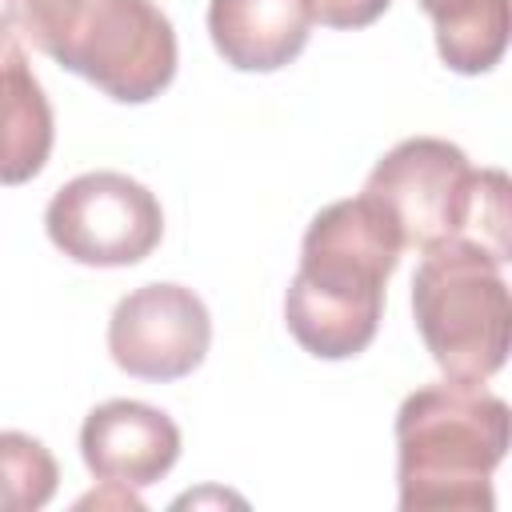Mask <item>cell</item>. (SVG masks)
Listing matches in <instances>:
<instances>
[{
  "label": "cell",
  "instance_id": "1",
  "mask_svg": "<svg viewBox=\"0 0 512 512\" xmlns=\"http://www.w3.org/2000/svg\"><path fill=\"white\" fill-rule=\"evenodd\" d=\"M404 240L372 196H348L320 208L300 240V268L284 296V324L296 344L320 360L364 352L380 328L384 288Z\"/></svg>",
  "mask_w": 512,
  "mask_h": 512
},
{
  "label": "cell",
  "instance_id": "2",
  "mask_svg": "<svg viewBox=\"0 0 512 512\" xmlns=\"http://www.w3.org/2000/svg\"><path fill=\"white\" fill-rule=\"evenodd\" d=\"M508 452V404L484 384L440 380L396 412V492L404 512H488Z\"/></svg>",
  "mask_w": 512,
  "mask_h": 512
},
{
  "label": "cell",
  "instance_id": "3",
  "mask_svg": "<svg viewBox=\"0 0 512 512\" xmlns=\"http://www.w3.org/2000/svg\"><path fill=\"white\" fill-rule=\"evenodd\" d=\"M364 196L392 216L404 248L428 252L464 240L508 264V176L500 168H472L452 140H400L368 172Z\"/></svg>",
  "mask_w": 512,
  "mask_h": 512
},
{
  "label": "cell",
  "instance_id": "4",
  "mask_svg": "<svg viewBox=\"0 0 512 512\" xmlns=\"http://www.w3.org/2000/svg\"><path fill=\"white\" fill-rule=\"evenodd\" d=\"M496 264L476 244L452 240L420 252L412 316L444 380L484 384L508 360L512 300Z\"/></svg>",
  "mask_w": 512,
  "mask_h": 512
},
{
  "label": "cell",
  "instance_id": "5",
  "mask_svg": "<svg viewBox=\"0 0 512 512\" xmlns=\"http://www.w3.org/2000/svg\"><path fill=\"white\" fill-rule=\"evenodd\" d=\"M44 232L76 264L128 268L156 252L164 212L140 180L100 168L56 188L44 208Z\"/></svg>",
  "mask_w": 512,
  "mask_h": 512
},
{
  "label": "cell",
  "instance_id": "6",
  "mask_svg": "<svg viewBox=\"0 0 512 512\" xmlns=\"http://www.w3.org/2000/svg\"><path fill=\"white\" fill-rule=\"evenodd\" d=\"M56 64L120 104H144L176 76V32L152 0H96Z\"/></svg>",
  "mask_w": 512,
  "mask_h": 512
},
{
  "label": "cell",
  "instance_id": "7",
  "mask_svg": "<svg viewBox=\"0 0 512 512\" xmlns=\"http://www.w3.org/2000/svg\"><path fill=\"white\" fill-rule=\"evenodd\" d=\"M212 344V316L184 284H144L116 300L108 316V352L116 368L140 380H180L196 372Z\"/></svg>",
  "mask_w": 512,
  "mask_h": 512
},
{
  "label": "cell",
  "instance_id": "8",
  "mask_svg": "<svg viewBox=\"0 0 512 512\" xmlns=\"http://www.w3.org/2000/svg\"><path fill=\"white\" fill-rule=\"evenodd\" d=\"M80 456L112 488H148L180 460V428L144 400H104L80 424Z\"/></svg>",
  "mask_w": 512,
  "mask_h": 512
},
{
  "label": "cell",
  "instance_id": "9",
  "mask_svg": "<svg viewBox=\"0 0 512 512\" xmlns=\"http://www.w3.org/2000/svg\"><path fill=\"white\" fill-rule=\"evenodd\" d=\"M52 104L32 72L20 32L0 20V184L16 188L44 172L52 156Z\"/></svg>",
  "mask_w": 512,
  "mask_h": 512
},
{
  "label": "cell",
  "instance_id": "10",
  "mask_svg": "<svg viewBox=\"0 0 512 512\" xmlns=\"http://www.w3.org/2000/svg\"><path fill=\"white\" fill-rule=\"evenodd\" d=\"M312 32L304 0H208V36L236 72H276L292 64Z\"/></svg>",
  "mask_w": 512,
  "mask_h": 512
},
{
  "label": "cell",
  "instance_id": "11",
  "mask_svg": "<svg viewBox=\"0 0 512 512\" xmlns=\"http://www.w3.org/2000/svg\"><path fill=\"white\" fill-rule=\"evenodd\" d=\"M436 28L440 60L460 76H480L508 48V0H416Z\"/></svg>",
  "mask_w": 512,
  "mask_h": 512
},
{
  "label": "cell",
  "instance_id": "12",
  "mask_svg": "<svg viewBox=\"0 0 512 512\" xmlns=\"http://www.w3.org/2000/svg\"><path fill=\"white\" fill-rule=\"evenodd\" d=\"M52 452L24 432H0V512H36L56 496Z\"/></svg>",
  "mask_w": 512,
  "mask_h": 512
},
{
  "label": "cell",
  "instance_id": "13",
  "mask_svg": "<svg viewBox=\"0 0 512 512\" xmlns=\"http://www.w3.org/2000/svg\"><path fill=\"white\" fill-rule=\"evenodd\" d=\"M4 20L20 32V40H32L44 56H60L68 40L80 32L96 0H0Z\"/></svg>",
  "mask_w": 512,
  "mask_h": 512
},
{
  "label": "cell",
  "instance_id": "14",
  "mask_svg": "<svg viewBox=\"0 0 512 512\" xmlns=\"http://www.w3.org/2000/svg\"><path fill=\"white\" fill-rule=\"evenodd\" d=\"M312 20L328 24V28H368L372 20H380L388 12L392 0H304Z\"/></svg>",
  "mask_w": 512,
  "mask_h": 512
}]
</instances>
